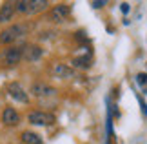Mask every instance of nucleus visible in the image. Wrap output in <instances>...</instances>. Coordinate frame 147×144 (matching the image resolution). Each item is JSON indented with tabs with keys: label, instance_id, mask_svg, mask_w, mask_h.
I'll list each match as a JSON object with an SVG mask.
<instances>
[{
	"label": "nucleus",
	"instance_id": "nucleus-1",
	"mask_svg": "<svg viewBox=\"0 0 147 144\" xmlns=\"http://www.w3.org/2000/svg\"><path fill=\"white\" fill-rule=\"evenodd\" d=\"M47 5H49L47 0H20V2H15V9L18 13L35 15V13H40V11L47 9Z\"/></svg>",
	"mask_w": 147,
	"mask_h": 144
},
{
	"label": "nucleus",
	"instance_id": "nucleus-2",
	"mask_svg": "<svg viewBox=\"0 0 147 144\" xmlns=\"http://www.w3.org/2000/svg\"><path fill=\"white\" fill-rule=\"evenodd\" d=\"M26 33H27V27L24 24L9 26L7 29L0 31V44H2V46H9V44H13L15 40H18L20 37H24Z\"/></svg>",
	"mask_w": 147,
	"mask_h": 144
},
{
	"label": "nucleus",
	"instance_id": "nucleus-3",
	"mask_svg": "<svg viewBox=\"0 0 147 144\" xmlns=\"http://www.w3.org/2000/svg\"><path fill=\"white\" fill-rule=\"evenodd\" d=\"M22 53H24L22 46H9L7 49H4L0 60H2L4 66H16L22 60Z\"/></svg>",
	"mask_w": 147,
	"mask_h": 144
},
{
	"label": "nucleus",
	"instance_id": "nucleus-4",
	"mask_svg": "<svg viewBox=\"0 0 147 144\" xmlns=\"http://www.w3.org/2000/svg\"><path fill=\"white\" fill-rule=\"evenodd\" d=\"M27 120L33 126H49V124L55 122V117L51 113H46V111H31L27 115Z\"/></svg>",
	"mask_w": 147,
	"mask_h": 144
},
{
	"label": "nucleus",
	"instance_id": "nucleus-5",
	"mask_svg": "<svg viewBox=\"0 0 147 144\" xmlns=\"http://www.w3.org/2000/svg\"><path fill=\"white\" fill-rule=\"evenodd\" d=\"M7 93H9L11 99L16 100V102H20V104H27V102H29V95L26 93V89L22 88L18 82L7 84Z\"/></svg>",
	"mask_w": 147,
	"mask_h": 144
},
{
	"label": "nucleus",
	"instance_id": "nucleus-6",
	"mask_svg": "<svg viewBox=\"0 0 147 144\" xmlns=\"http://www.w3.org/2000/svg\"><path fill=\"white\" fill-rule=\"evenodd\" d=\"M31 93L35 97H38V99H46V97L56 95V89L53 88V86L46 84V82H35L31 86Z\"/></svg>",
	"mask_w": 147,
	"mask_h": 144
},
{
	"label": "nucleus",
	"instance_id": "nucleus-7",
	"mask_svg": "<svg viewBox=\"0 0 147 144\" xmlns=\"http://www.w3.org/2000/svg\"><path fill=\"white\" fill-rule=\"evenodd\" d=\"M69 5L67 4H58L55 5L53 11H51V20L55 22V24H62V22L67 20V16H69Z\"/></svg>",
	"mask_w": 147,
	"mask_h": 144
},
{
	"label": "nucleus",
	"instance_id": "nucleus-8",
	"mask_svg": "<svg viewBox=\"0 0 147 144\" xmlns=\"http://www.w3.org/2000/svg\"><path fill=\"white\" fill-rule=\"evenodd\" d=\"M44 55V49L40 48V46H24V53H22V59L27 60V62H36L40 57Z\"/></svg>",
	"mask_w": 147,
	"mask_h": 144
},
{
	"label": "nucleus",
	"instance_id": "nucleus-9",
	"mask_svg": "<svg viewBox=\"0 0 147 144\" xmlns=\"http://www.w3.org/2000/svg\"><path fill=\"white\" fill-rule=\"evenodd\" d=\"M2 122L5 126H16L20 122V115L15 108H5L4 113H2Z\"/></svg>",
	"mask_w": 147,
	"mask_h": 144
},
{
	"label": "nucleus",
	"instance_id": "nucleus-10",
	"mask_svg": "<svg viewBox=\"0 0 147 144\" xmlns=\"http://www.w3.org/2000/svg\"><path fill=\"white\" fill-rule=\"evenodd\" d=\"M15 2H4L2 8H0V24H5V22H9L13 18L15 15Z\"/></svg>",
	"mask_w": 147,
	"mask_h": 144
},
{
	"label": "nucleus",
	"instance_id": "nucleus-11",
	"mask_svg": "<svg viewBox=\"0 0 147 144\" xmlns=\"http://www.w3.org/2000/svg\"><path fill=\"white\" fill-rule=\"evenodd\" d=\"M53 75L58 77V78H71V77H75V70L67 64H55Z\"/></svg>",
	"mask_w": 147,
	"mask_h": 144
},
{
	"label": "nucleus",
	"instance_id": "nucleus-12",
	"mask_svg": "<svg viewBox=\"0 0 147 144\" xmlns=\"http://www.w3.org/2000/svg\"><path fill=\"white\" fill-rule=\"evenodd\" d=\"M20 139L24 144H42V139L38 133H33V131H24L20 135Z\"/></svg>",
	"mask_w": 147,
	"mask_h": 144
},
{
	"label": "nucleus",
	"instance_id": "nucleus-13",
	"mask_svg": "<svg viewBox=\"0 0 147 144\" xmlns=\"http://www.w3.org/2000/svg\"><path fill=\"white\" fill-rule=\"evenodd\" d=\"M73 66L78 68V70H87L89 66H91V55H84V57H76L75 60H73Z\"/></svg>",
	"mask_w": 147,
	"mask_h": 144
},
{
	"label": "nucleus",
	"instance_id": "nucleus-14",
	"mask_svg": "<svg viewBox=\"0 0 147 144\" xmlns=\"http://www.w3.org/2000/svg\"><path fill=\"white\" fill-rule=\"evenodd\" d=\"M134 80H136V84L144 89V93H147V73H138L136 77H134Z\"/></svg>",
	"mask_w": 147,
	"mask_h": 144
},
{
	"label": "nucleus",
	"instance_id": "nucleus-15",
	"mask_svg": "<svg viewBox=\"0 0 147 144\" xmlns=\"http://www.w3.org/2000/svg\"><path fill=\"white\" fill-rule=\"evenodd\" d=\"M120 11H122L123 15H127L129 11H131V5H129L127 2H122V4H120Z\"/></svg>",
	"mask_w": 147,
	"mask_h": 144
},
{
	"label": "nucleus",
	"instance_id": "nucleus-16",
	"mask_svg": "<svg viewBox=\"0 0 147 144\" xmlns=\"http://www.w3.org/2000/svg\"><path fill=\"white\" fill-rule=\"evenodd\" d=\"M138 100H140V106H142V113H144V117H147V104H145V100H144V99H140V97H138Z\"/></svg>",
	"mask_w": 147,
	"mask_h": 144
},
{
	"label": "nucleus",
	"instance_id": "nucleus-17",
	"mask_svg": "<svg viewBox=\"0 0 147 144\" xmlns=\"http://www.w3.org/2000/svg\"><path fill=\"white\" fill-rule=\"evenodd\" d=\"M104 5H105V2H104V0H98V2H93V8H94V9H100V8H104Z\"/></svg>",
	"mask_w": 147,
	"mask_h": 144
}]
</instances>
